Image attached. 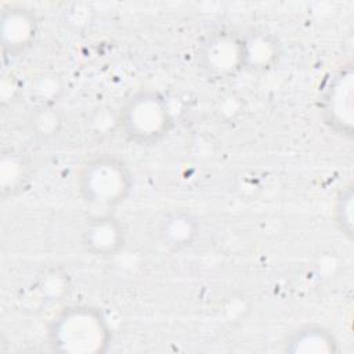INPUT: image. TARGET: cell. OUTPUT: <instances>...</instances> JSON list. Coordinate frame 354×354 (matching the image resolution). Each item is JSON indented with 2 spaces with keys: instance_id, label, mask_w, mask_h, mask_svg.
I'll use <instances>...</instances> for the list:
<instances>
[{
  "instance_id": "obj_1",
  "label": "cell",
  "mask_w": 354,
  "mask_h": 354,
  "mask_svg": "<svg viewBox=\"0 0 354 354\" xmlns=\"http://www.w3.org/2000/svg\"><path fill=\"white\" fill-rule=\"evenodd\" d=\"M111 340L106 317L100 308L88 304H72L59 310L47 328V342L58 353H104Z\"/></svg>"
},
{
  "instance_id": "obj_12",
  "label": "cell",
  "mask_w": 354,
  "mask_h": 354,
  "mask_svg": "<svg viewBox=\"0 0 354 354\" xmlns=\"http://www.w3.org/2000/svg\"><path fill=\"white\" fill-rule=\"evenodd\" d=\"M333 220L337 230L347 238L353 236V187L342 188L333 205Z\"/></svg>"
},
{
  "instance_id": "obj_8",
  "label": "cell",
  "mask_w": 354,
  "mask_h": 354,
  "mask_svg": "<svg viewBox=\"0 0 354 354\" xmlns=\"http://www.w3.org/2000/svg\"><path fill=\"white\" fill-rule=\"evenodd\" d=\"M201 234L198 217L187 209L167 210L159 220L156 236L171 252H184L195 245Z\"/></svg>"
},
{
  "instance_id": "obj_7",
  "label": "cell",
  "mask_w": 354,
  "mask_h": 354,
  "mask_svg": "<svg viewBox=\"0 0 354 354\" xmlns=\"http://www.w3.org/2000/svg\"><path fill=\"white\" fill-rule=\"evenodd\" d=\"M82 245L93 256L111 257L126 245L123 223L109 212H102L86 220L82 230Z\"/></svg>"
},
{
  "instance_id": "obj_9",
  "label": "cell",
  "mask_w": 354,
  "mask_h": 354,
  "mask_svg": "<svg viewBox=\"0 0 354 354\" xmlns=\"http://www.w3.org/2000/svg\"><path fill=\"white\" fill-rule=\"evenodd\" d=\"M242 39L243 71L264 73L274 69L282 58V44L279 39L264 29H252Z\"/></svg>"
},
{
  "instance_id": "obj_11",
  "label": "cell",
  "mask_w": 354,
  "mask_h": 354,
  "mask_svg": "<svg viewBox=\"0 0 354 354\" xmlns=\"http://www.w3.org/2000/svg\"><path fill=\"white\" fill-rule=\"evenodd\" d=\"M30 177V162L28 156L15 149L7 148L0 159V191L3 198L18 195Z\"/></svg>"
},
{
  "instance_id": "obj_3",
  "label": "cell",
  "mask_w": 354,
  "mask_h": 354,
  "mask_svg": "<svg viewBox=\"0 0 354 354\" xmlns=\"http://www.w3.org/2000/svg\"><path fill=\"white\" fill-rule=\"evenodd\" d=\"M116 123L123 137L136 145H153L174 126L166 97L155 88L134 91L122 105Z\"/></svg>"
},
{
  "instance_id": "obj_10",
  "label": "cell",
  "mask_w": 354,
  "mask_h": 354,
  "mask_svg": "<svg viewBox=\"0 0 354 354\" xmlns=\"http://www.w3.org/2000/svg\"><path fill=\"white\" fill-rule=\"evenodd\" d=\"M339 350L335 335L322 325L306 324L286 335L283 351L295 354H324Z\"/></svg>"
},
{
  "instance_id": "obj_4",
  "label": "cell",
  "mask_w": 354,
  "mask_h": 354,
  "mask_svg": "<svg viewBox=\"0 0 354 354\" xmlns=\"http://www.w3.org/2000/svg\"><path fill=\"white\" fill-rule=\"evenodd\" d=\"M354 75L351 64L330 75L319 95V115L324 124L342 137L353 136Z\"/></svg>"
},
{
  "instance_id": "obj_5",
  "label": "cell",
  "mask_w": 354,
  "mask_h": 354,
  "mask_svg": "<svg viewBox=\"0 0 354 354\" xmlns=\"http://www.w3.org/2000/svg\"><path fill=\"white\" fill-rule=\"evenodd\" d=\"M201 72L214 80H227L243 71L241 35L218 30L206 36L196 51Z\"/></svg>"
},
{
  "instance_id": "obj_2",
  "label": "cell",
  "mask_w": 354,
  "mask_h": 354,
  "mask_svg": "<svg viewBox=\"0 0 354 354\" xmlns=\"http://www.w3.org/2000/svg\"><path fill=\"white\" fill-rule=\"evenodd\" d=\"M133 187L131 169L113 153L91 156L77 173V192L82 201L104 212L122 205L130 196Z\"/></svg>"
},
{
  "instance_id": "obj_6",
  "label": "cell",
  "mask_w": 354,
  "mask_h": 354,
  "mask_svg": "<svg viewBox=\"0 0 354 354\" xmlns=\"http://www.w3.org/2000/svg\"><path fill=\"white\" fill-rule=\"evenodd\" d=\"M1 48L4 58L25 54L37 40L40 18L37 12L22 4H8L1 8Z\"/></svg>"
}]
</instances>
